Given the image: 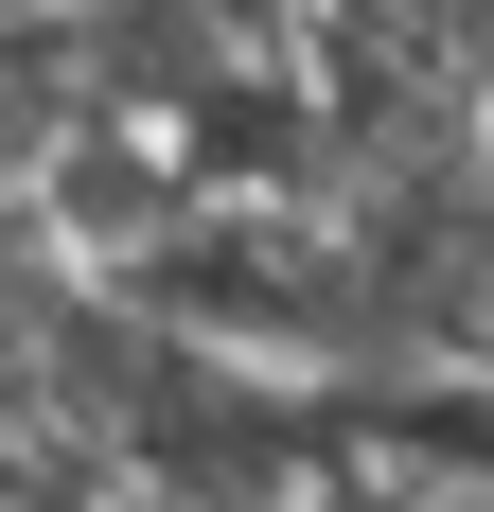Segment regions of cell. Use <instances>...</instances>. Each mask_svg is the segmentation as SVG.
<instances>
[]
</instances>
